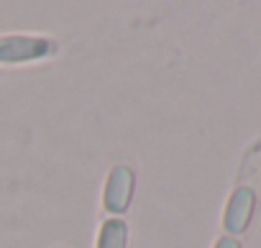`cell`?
Wrapping results in <instances>:
<instances>
[{"mask_svg": "<svg viewBox=\"0 0 261 248\" xmlns=\"http://www.w3.org/2000/svg\"><path fill=\"white\" fill-rule=\"evenodd\" d=\"M51 41L39 36H3L0 39V62L16 64V62H31L44 59L51 54Z\"/></svg>", "mask_w": 261, "mask_h": 248, "instance_id": "1", "label": "cell"}, {"mask_svg": "<svg viewBox=\"0 0 261 248\" xmlns=\"http://www.w3.org/2000/svg\"><path fill=\"white\" fill-rule=\"evenodd\" d=\"M134 187H136V174L130 167H115L108 177V184H105V210L108 212H125L130 200H134Z\"/></svg>", "mask_w": 261, "mask_h": 248, "instance_id": "2", "label": "cell"}, {"mask_svg": "<svg viewBox=\"0 0 261 248\" xmlns=\"http://www.w3.org/2000/svg\"><path fill=\"white\" fill-rule=\"evenodd\" d=\"M253 210H256V195H253V189L238 187V189L230 195L228 207H225V215H223L225 230H228L230 235H241V233L248 228V223H251V217H253Z\"/></svg>", "mask_w": 261, "mask_h": 248, "instance_id": "3", "label": "cell"}, {"mask_svg": "<svg viewBox=\"0 0 261 248\" xmlns=\"http://www.w3.org/2000/svg\"><path fill=\"white\" fill-rule=\"evenodd\" d=\"M128 240V228L123 220H105L100 228V238H97V248H125Z\"/></svg>", "mask_w": 261, "mask_h": 248, "instance_id": "4", "label": "cell"}, {"mask_svg": "<svg viewBox=\"0 0 261 248\" xmlns=\"http://www.w3.org/2000/svg\"><path fill=\"white\" fill-rule=\"evenodd\" d=\"M215 248H241V243H238L236 238L228 235V238H220V240L215 243Z\"/></svg>", "mask_w": 261, "mask_h": 248, "instance_id": "5", "label": "cell"}]
</instances>
